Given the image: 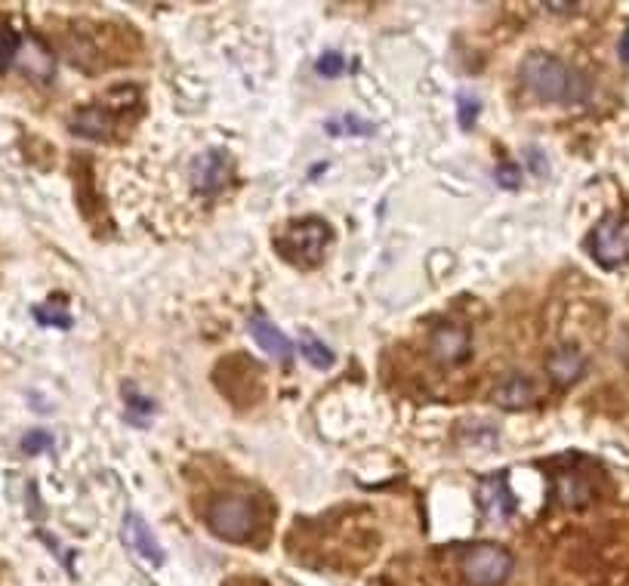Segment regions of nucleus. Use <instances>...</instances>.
Masks as SVG:
<instances>
[{"label":"nucleus","instance_id":"f257e3e1","mask_svg":"<svg viewBox=\"0 0 629 586\" xmlns=\"http://www.w3.org/2000/svg\"><path fill=\"white\" fill-rule=\"evenodd\" d=\"M522 84L540 99V102H562V105H571V102H580L589 87L583 84V78L577 75V71H571L562 59H555L549 53H531L525 56L522 62Z\"/></svg>","mask_w":629,"mask_h":586},{"label":"nucleus","instance_id":"f03ea898","mask_svg":"<svg viewBox=\"0 0 629 586\" xmlns=\"http://www.w3.org/2000/svg\"><path fill=\"white\" fill-rule=\"evenodd\" d=\"M207 525L222 540L244 543L256 531V506L241 494H219L207 509Z\"/></svg>","mask_w":629,"mask_h":586},{"label":"nucleus","instance_id":"7ed1b4c3","mask_svg":"<svg viewBox=\"0 0 629 586\" xmlns=\"http://www.w3.org/2000/svg\"><path fill=\"white\" fill-rule=\"evenodd\" d=\"M460 571L469 586H503L512 574V556L500 543H478L463 556Z\"/></svg>","mask_w":629,"mask_h":586},{"label":"nucleus","instance_id":"20e7f679","mask_svg":"<svg viewBox=\"0 0 629 586\" xmlns=\"http://www.w3.org/2000/svg\"><path fill=\"white\" fill-rule=\"evenodd\" d=\"M330 244V226L321 223V219H300L293 223L284 235V241H278V250L293 263H318L324 256V247Z\"/></svg>","mask_w":629,"mask_h":586},{"label":"nucleus","instance_id":"39448f33","mask_svg":"<svg viewBox=\"0 0 629 586\" xmlns=\"http://www.w3.org/2000/svg\"><path fill=\"white\" fill-rule=\"evenodd\" d=\"M589 253H592V260L602 263L605 269H617V266L629 263V223L626 219L605 216L589 235Z\"/></svg>","mask_w":629,"mask_h":586},{"label":"nucleus","instance_id":"423d86ee","mask_svg":"<svg viewBox=\"0 0 629 586\" xmlns=\"http://www.w3.org/2000/svg\"><path fill=\"white\" fill-rule=\"evenodd\" d=\"M121 540H124V546L130 549V553H133L136 559L148 562L152 568H161V565H164V549H161L155 531L148 528V522L139 516V512H127V516H124Z\"/></svg>","mask_w":629,"mask_h":586},{"label":"nucleus","instance_id":"0eeeda50","mask_svg":"<svg viewBox=\"0 0 629 586\" xmlns=\"http://www.w3.org/2000/svg\"><path fill=\"white\" fill-rule=\"evenodd\" d=\"M469 349H472V337L463 324L457 321H444L438 324L432 337H429V352L435 361L441 364H460L469 358Z\"/></svg>","mask_w":629,"mask_h":586},{"label":"nucleus","instance_id":"6e6552de","mask_svg":"<svg viewBox=\"0 0 629 586\" xmlns=\"http://www.w3.org/2000/svg\"><path fill=\"white\" fill-rule=\"evenodd\" d=\"M534 401H537V386L522 374L503 377L491 389V405H497L500 411H528Z\"/></svg>","mask_w":629,"mask_h":586},{"label":"nucleus","instance_id":"1a4fd4ad","mask_svg":"<svg viewBox=\"0 0 629 586\" xmlns=\"http://www.w3.org/2000/svg\"><path fill=\"white\" fill-rule=\"evenodd\" d=\"M229 182V158L222 152H204L192 164V186L201 195H216Z\"/></svg>","mask_w":629,"mask_h":586},{"label":"nucleus","instance_id":"9d476101","mask_svg":"<svg viewBox=\"0 0 629 586\" xmlns=\"http://www.w3.org/2000/svg\"><path fill=\"white\" fill-rule=\"evenodd\" d=\"M583 368H586V358L577 346H559L552 349L546 355V374L552 383L559 386H571L583 377Z\"/></svg>","mask_w":629,"mask_h":586},{"label":"nucleus","instance_id":"9b49d317","mask_svg":"<svg viewBox=\"0 0 629 586\" xmlns=\"http://www.w3.org/2000/svg\"><path fill=\"white\" fill-rule=\"evenodd\" d=\"M250 334H253V340L259 343V349H263L269 358H275V361H281V364H290L293 346H290V340L278 331V324H275V321H269L266 315H253V318H250Z\"/></svg>","mask_w":629,"mask_h":586},{"label":"nucleus","instance_id":"f8f14e48","mask_svg":"<svg viewBox=\"0 0 629 586\" xmlns=\"http://www.w3.org/2000/svg\"><path fill=\"white\" fill-rule=\"evenodd\" d=\"M478 497H481V506H485V512L491 519H506L509 512L515 509L512 494H509V488L503 482V475H491V479H485Z\"/></svg>","mask_w":629,"mask_h":586},{"label":"nucleus","instance_id":"ddd939ff","mask_svg":"<svg viewBox=\"0 0 629 586\" xmlns=\"http://www.w3.org/2000/svg\"><path fill=\"white\" fill-rule=\"evenodd\" d=\"M71 130L87 139H105L111 130V121L105 118L102 108H81V112L71 118Z\"/></svg>","mask_w":629,"mask_h":586},{"label":"nucleus","instance_id":"4468645a","mask_svg":"<svg viewBox=\"0 0 629 586\" xmlns=\"http://www.w3.org/2000/svg\"><path fill=\"white\" fill-rule=\"evenodd\" d=\"M300 352L309 358V364H312V368H318V371H330L333 368V352L312 334L300 337Z\"/></svg>","mask_w":629,"mask_h":586},{"label":"nucleus","instance_id":"2eb2a0df","mask_svg":"<svg viewBox=\"0 0 629 586\" xmlns=\"http://www.w3.org/2000/svg\"><path fill=\"white\" fill-rule=\"evenodd\" d=\"M327 130H330L333 136H370L377 127L370 124V121H364V118L343 115V118H333V121H327Z\"/></svg>","mask_w":629,"mask_h":586},{"label":"nucleus","instance_id":"dca6fc26","mask_svg":"<svg viewBox=\"0 0 629 586\" xmlns=\"http://www.w3.org/2000/svg\"><path fill=\"white\" fill-rule=\"evenodd\" d=\"M19 34L10 28V25H0V71H7L10 68V62L16 59V53H19Z\"/></svg>","mask_w":629,"mask_h":586},{"label":"nucleus","instance_id":"f3484780","mask_svg":"<svg viewBox=\"0 0 629 586\" xmlns=\"http://www.w3.org/2000/svg\"><path fill=\"white\" fill-rule=\"evenodd\" d=\"M315 71L321 78H340L346 71V59L340 53H324L318 62H315Z\"/></svg>","mask_w":629,"mask_h":586},{"label":"nucleus","instance_id":"a211bd4d","mask_svg":"<svg viewBox=\"0 0 629 586\" xmlns=\"http://www.w3.org/2000/svg\"><path fill=\"white\" fill-rule=\"evenodd\" d=\"M457 105H460V127H463V130H472V127H475V118H478V112H481V102H478L472 93H460Z\"/></svg>","mask_w":629,"mask_h":586},{"label":"nucleus","instance_id":"6ab92c4d","mask_svg":"<svg viewBox=\"0 0 629 586\" xmlns=\"http://www.w3.org/2000/svg\"><path fill=\"white\" fill-rule=\"evenodd\" d=\"M34 318L41 324H53V327H62V331H68L71 327V315L65 309H56V306H37L34 309Z\"/></svg>","mask_w":629,"mask_h":586},{"label":"nucleus","instance_id":"aec40b11","mask_svg":"<svg viewBox=\"0 0 629 586\" xmlns=\"http://www.w3.org/2000/svg\"><path fill=\"white\" fill-rule=\"evenodd\" d=\"M53 448V435L50 432H28L22 438V451L25 454H41V451H50Z\"/></svg>","mask_w":629,"mask_h":586},{"label":"nucleus","instance_id":"412c9836","mask_svg":"<svg viewBox=\"0 0 629 586\" xmlns=\"http://www.w3.org/2000/svg\"><path fill=\"white\" fill-rule=\"evenodd\" d=\"M124 398H127V405H130V420H133L136 411H142L145 417H152V414H155V405H152V401L142 398L133 386H124Z\"/></svg>","mask_w":629,"mask_h":586},{"label":"nucleus","instance_id":"4be33fe9","mask_svg":"<svg viewBox=\"0 0 629 586\" xmlns=\"http://www.w3.org/2000/svg\"><path fill=\"white\" fill-rule=\"evenodd\" d=\"M497 182L503 189H518V186H522V170H518V164L506 161V164L497 167Z\"/></svg>","mask_w":629,"mask_h":586},{"label":"nucleus","instance_id":"5701e85b","mask_svg":"<svg viewBox=\"0 0 629 586\" xmlns=\"http://www.w3.org/2000/svg\"><path fill=\"white\" fill-rule=\"evenodd\" d=\"M528 155L534 158V161H531V170H534V173H540V176H546V173H549V167L543 164V155H540V152H534V149H528Z\"/></svg>","mask_w":629,"mask_h":586},{"label":"nucleus","instance_id":"b1692460","mask_svg":"<svg viewBox=\"0 0 629 586\" xmlns=\"http://www.w3.org/2000/svg\"><path fill=\"white\" fill-rule=\"evenodd\" d=\"M620 59H623V62H629V31L620 38Z\"/></svg>","mask_w":629,"mask_h":586},{"label":"nucleus","instance_id":"393cba45","mask_svg":"<svg viewBox=\"0 0 629 586\" xmlns=\"http://www.w3.org/2000/svg\"><path fill=\"white\" fill-rule=\"evenodd\" d=\"M546 10H574V4H543Z\"/></svg>","mask_w":629,"mask_h":586}]
</instances>
